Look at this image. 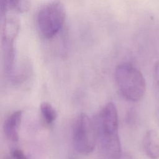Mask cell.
I'll return each instance as SVG.
<instances>
[{
    "instance_id": "1",
    "label": "cell",
    "mask_w": 159,
    "mask_h": 159,
    "mask_svg": "<svg viewBox=\"0 0 159 159\" xmlns=\"http://www.w3.org/2000/svg\"><path fill=\"white\" fill-rule=\"evenodd\" d=\"M97 142L102 159H120L122 152L119 136L118 113L115 104H106L95 116Z\"/></svg>"
},
{
    "instance_id": "2",
    "label": "cell",
    "mask_w": 159,
    "mask_h": 159,
    "mask_svg": "<svg viewBox=\"0 0 159 159\" xmlns=\"http://www.w3.org/2000/svg\"><path fill=\"white\" fill-rule=\"evenodd\" d=\"M114 78L121 95L127 100L137 102L143 97L146 82L141 71L130 63L120 64L115 69Z\"/></svg>"
},
{
    "instance_id": "3",
    "label": "cell",
    "mask_w": 159,
    "mask_h": 159,
    "mask_svg": "<svg viewBox=\"0 0 159 159\" xmlns=\"http://www.w3.org/2000/svg\"><path fill=\"white\" fill-rule=\"evenodd\" d=\"M66 18L63 4L52 1L43 5L38 11L36 17L37 29L45 39L54 37L61 29Z\"/></svg>"
},
{
    "instance_id": "4",
    "label": "cell",
    "mask_w": 159,
    "mask_h": 159,
    "mask_svg": "<svg viewBox=\"0 0 159 159\" xmlns=\"http://www.w3.org/2000/svg\"><path fill=\"white\" fill-rule=\"evenodd\" d=\"M73 143L80 154L91 153L97 142V135L93 120L86 114L80 113L75 118L72 128Z\"/></svg>"
},
{
    "instance_id": "5",
    "label": "cell",
    "mask_w": 159,
    "mask_h": 159,
    "mask_svg": "<svg viewBox=\"0 0 159 159\" xmlns=\"http://www.w3.org/2000/svg\"><path fill=\"white\" fill-rule=\"evenodd\" d=\"M19 25L7 23L2 25V50L4 70L6 73L12 71L15 57L14 40L17 35Z\"/></svg>"
},
{
    "instance_id": "6",
    "label": "cell",
    "mask_w": 159,
    "mask_h": 159,
    "mask_svg": "<svg viewBox=\"0 0 159 159\" xmlns=\"http://www.w3.org/2000/svg\"><path fill=\"white\" fill-rule=\"evenodd\" d=\"M22 118V112L20 110L14 111L7 117L3 124V131L6 139L12 143L19 140V128Z\"/></svg>"
},
{
    "instance_id": "7",
    "label": "cell",
    "mask_w": 159,
    "mask_h": 159,
    "mask_svg": "<svg viewBox=\"0 0 159 159\" xmlns=\"http://www.w3.org/2000/svg\"><path fill=\"white\" fill-rule=\"evenodd\" d=\"M143 145L148 157L150 159H159V135L155 130H149L145 133Z\"/></svg>"
},
{
    "instance_id": "8",
    "label": "cell",
    "mask_w": 159,
    "mask_h": 159,
    "mask_svg": "<svg viewBox=\"0 0 159 159\" xmlns=\"http://www.w3.org/2000/svg\"><path fill=\"white\" fill-rule=\"evenodd\" d=\"M40 114L43 121L48 125L54 122L58 114L56 109L48 102H43L40 104Z\"/></svg>"
},
{
    "instance_id": "9",
    "label": "cell",
    "mask_w": 159,
    "mask_h": 159,
    "mask_svg": "<svg viewBox=\"0 0 159 159\" xmlns=\"http://www.w3.org/2000/svg\"><path fill=\"white\" fill-rule=\"evenodd\" d=\"M153 81L157 104L155 109V118L159 125V60L156 61L153 67Z\"/></svg>"
},
{
    "instance_id": "10",
    "label": "cell",
    "mask_w": 159,
    "mask_h": 159,
    "mask_svg": "<svg viewBox=\"0 0 159 159\" xmlns=\"http://www.w3.org/2000/svg\"><path fill=\"white\" fill-rule=\"evenodd\" d=\"M11 155L14 159H30L23 151L18 148H14L11 151Z\"/></svg>"
},
{
    "instance_id": "11",
    "label": "cell",
    "mask_w": 159,
    "mask_h": 159,
    "mask_svg": "<svg viewBox=\"0 0 159 159\" xmlns=\"http://www.w3.org/2000/svg\"><path fill=\"white\" fill-rule=\"evenodd\" d=\"M120 159H134V158L129 153H123Z\"/></svg>"
},
{
    "instance_id": "12",
    "label": "cell",
    "mask_w": 159,
    "mask_h": 159,
    "mask_svg": "<svg viewBox=\"0 0 159 159\" xmlns=\"http://www.w3.org/2000/svg\"><path fill=\"white\" fill-rule=\"evenodd\" d=\"M4 159H9V158H4Z\"/></svg>"
}]
</instances>
